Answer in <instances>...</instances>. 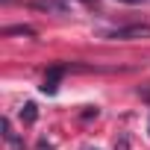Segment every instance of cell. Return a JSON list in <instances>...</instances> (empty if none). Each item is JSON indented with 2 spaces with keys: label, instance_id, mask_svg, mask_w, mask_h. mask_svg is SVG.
Listing matches in <instances>:
<instances>
[{
  "label": "cell",
  "instance_id": "6da1fadb",
  "mask_svg": "<svg viewBox=\"0 0 150 150\" xmlns=\"http://www.w3.org/2000/svg\"><path fill=\"white\" fill-rule=\"evenodd\" d=\"M150 35V24H132V27H118V30H109L106 38H144Z\"/></svg>",
  "mask_w": 150,
  "mask_h": 150
},
{
  "label": "cell",
  "instance_id": "7a4b0ae2",
  "mask_svg": "<svg viewBox=\"0 0 150 150\" xmlns=\"http://www.w3.org/2000/svg\"><path fill=\"white\" fill-rule=\"evenodd\" d=\"M62 77H65V68H50L47 77H44V83H41V91H44V94H56Z\"/></svg>",
  "mask_w": 150,
  "mask_h": 150
},
{
  "label": "cell",
  "instance_id": "3957f363",
  "mask_svg": "<svg viewBox=\"0 0 150 150\" xmlns=\"http://www.w3.org/2000/svg\"><path fill=\"white\" fill-rule=\"evenodd\" d=\"M0 127H3V138H6V141H9L15 150H21V147H24V141H21L15 132H12V124H9V118H3V124H0Z\"/></svg>",
  "mask_w": 150,
  "mask_h": 150
},
{
  "label": "cell",
  "instance_id": "277c9868",
  "mask_svg": "<svg viewBox=\"0 0 150 150\" xmlns=\"http://www.w3.org/2000/svg\"><path fill=\"white\" fill-rule=\"evenodd\" d=\"M35 9H47V12H65L68 6L62 0H35Z\"/></svg>",
  "mask_w": 150,
  "mask_h": 150
},
{
  "label": "cell",
  "instance_id": "5b68a950",
  "mask_svg": "<svg viewBox=\"0 0 150 150\" xmlns=\"http://www.w3.org/2000/svg\"><path fill=\"white\" fill-rule=\"evenodd\" d=\"M21 118H24L27 124H33V121L38 118V112H35V103H27V106L21 109Z\"/></svg>",
  "mask_w": 150,
  "mask_h": 150
},
{
  "label": "cell",
  "instance_id": "8992f818",
  "mask_svg": "<svg viewBox=\"0 0 150 150\" xmlns=\"http://www.w3.org/2000/svg\"><path fill=\"white\" fill-rule=\"evenodd\" d=\"M6 35H33V30L30 27H9Z\"/></svg>",
  "mask_w": 150,
  "mask_h": 150
},
{
  "label": "cell",
  "instance_id": "52a82bcc",
  "mask_svg": "<svg viewBox=\"0 0 150 150\" xmlns=\"http://www.w3.org/2000/svg\"><path fill=\"white\" fill-rule=\"evenodd\" d=\"M138 94H141V97H144V100H147V103H150V88H141V91H138Z\"/></svg>",
  "mask_w": 150,
  "mask_h": 150
},
{
  "label": "cell",
  "instance_id": "ba28073f",
  "mask_svg": "<svg viewBox=\"0 0 150 150\" xmlns=\"http://www.w3.org/2000/svg\"><path fill=\"white\" fill-rule=\"evenodd\" d=\"M121 3H144V0H121Z\"/></svg>",
  "mask_w": 150,
  "mask_h": 150
},
{
  "label": "cell",
  "instance_id": "9c48e42d",
  "mask_svg": "<svg viewBox=\"0 0 150 150\" xmlns=\"http://www.w3.org/2000/svg\"><path fill=\"white\" fill-rule=\"evenodd\" d=\"M86 3H91V0H86Z\"/></svg>",
  "mask_w": 150,
  "mask_h": 150
},
{
  "label": "cell",
  "instance_id": "30bf717a",
  "mask_svg": "<svg viewBox=\"0 0 150 150\" xmlns=\"http://www.w3.org/2000/svg\"><path fill=\"white\" fill-rule=\"evenodd\" d=\"M94 150H97V147H94Z\"/></svg>",
  "mask_w": 150,
  "mask_h": 150
}]
</instances>
